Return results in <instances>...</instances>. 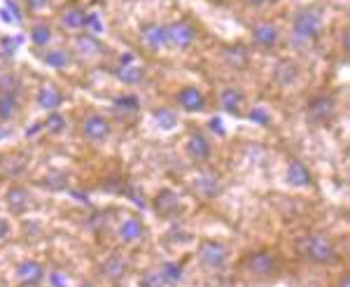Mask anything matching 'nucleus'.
Wrapping results in <instances>:
<instances>
[{
  "instance_id": "nucleus-1",
  "label": "nucleus",
  "mask_w": 350,
  "mask_h": 287,
  "mask_svg": "<svg viewBox=\"0 0 350 287\" xmlns=\"http://www.w3.org/2000/svg\"><path fill=\"white\" fill-rule=\"evenodd\" d=\"M297 252L301 260H306L315 266H327V264H334L338 252L334 241L329 238L327 234H306L297 241Z\"/></svg>"
},
{
  "instance_id": "nucleus-2",
  "label": "nucleus",
  "mask_w": 350,
  "mask_h": 287,
  "mask_svg": "<svg viewBox=\"0 0 350 287\" xmlns=\"http://www.w3.org/2000/svg\"><path fill=\"white\" fill-rule=\"evenodd\" d=\"M323 33V14H320L318 8H301L295 14V21H292V38L299 44H310L315 42Z\"/></svg>"
},
{
  "instance_id": "nucleus-3",
  "label": "nucleus",
  "mask_w": 350,
  "mask_h": 287,
  "mask_svg": "<svg viewBox=\"0 0 350 287\" xmlns=\"http://www.w3.org/2000/svg\"><path fill=\"white\" fill-rule=\"evenodd\" d=\"M243 271L255 280H271L280 271V260L275 252L262 247V250H255L243 257Z\"/></svg>"
},
{
  "instance_id": "nucleus-4",
  "label": "nucleus",
  "mask_w": 350,
  "mask_h": 287,
  "mask_svg": "<svg viewBox=\"0 0 350 287\" xmlns=\"http://www.w3.org/2000/svg\"><path fill=\"white\" fill-rule=\"evenodd\" d=\"M21 82L19 77L8 72V75L0 77V122H12L19 117L21 112Z\"/></svg>"
},
{
  "instance_id": "nucleus-5",
  "label": "nucleus",
  "mask_w": 350,
  "mask_h": 287,
  "mask_svg": "<svg viewBox=\"0 0 350 287\" xmlns=\"http://www.w3.org/2000/svg\"><path fill=\"white\" fill-rule=\"evenodd\" d=\"M196 257L208 271H222L229 262V247L217 238H203L196 247Z\"/></svg>"
},
{
  "instance_id": "nucleus-6",
  "label": "nucleus",
  "mask_w": 350,
  "mask_h": 287,
  "mask_svg": "<svg viewBox=\"0 0 350 287\" xmlns=\"http://www.w3.org/2000/svg\"><path fill=\"white\" fill-rule=\"evenodd\" d=\"M82 138L89 140V143H105L112 133V124L105 115L100 112H89L87 117L82 120Z\"/></svg>"
},
{
  "instance_id": "nucleus-7",
  "label": "nucleus",
  "mask_w": 350,
  "mask_h": 287,
  "mask_svg": "<svg viewBox=\"0 0 350 287\" xmlns=\"http://www.w3.org/2000/svg\"><path fill=\"white\" fill-rule=\"evenodd\" d=\"M14 278L21 287H40L47 278V271L40 262L36 260H24L14 266Z\"/></svg>"
},
{
  "instance_id": "nucleus-8",
  "label": "nucleus",
  "mask_w": 350,
  "mask_h": 287,
  "mask_svg": "<svg viewBox=\"0 0 350 287\" xmlns=\"http://www.w3.org/2000/svg\"><path fill=\"white\" fill-rule=\"evenodd\" d=\"M166 33H168V47H175V49H187L196 40V28L194 24H189L187 19L168 24Z\"/></svg>"
},
{
  "instance_id": "nucleus-9",
  "label": "nucleus",
  "mask_w": 350,
  "mask_h": 287,
  "mask_svg": "<svg viewBox=\"0 0 350 287\" xmlns=\"http://www.w3.org/2000/svg\"><path fill=\"white\" fill-rule=\"evenodd\" d=\"M336 112V100L329 94H318L308 103V120L313 124H327Z\"/></svg>"
},
{
  "instance_id": "nucleus-10",
  "label": "nucleus",
  "mask_w": 350,
  "mask_h": 287,
  "mask_svg": "<svg viewBox=\"0 0 350 287\" xmlns=\"http://www.w3.org/2000/svg\"><path fill=\"white\" fill-rule=\"evenodd\" d=\"M129 260L120 252H115V255L105 257V262L100 264V278L108 280V283H122L124 278L129 275Z\"/></svg>"
},
{
  "instance_id": "nucleus-11",
  "label": "nucleus",
  "mask_w": 350,
  "mask_h": 287,
  "mask_svg": "<svg viewBox=\"0 0 350 287\" xmlns=\"http://www.w3.org/2000/svg\"><path fill=\"white\" fill-rule=\"evenodd\" d=\"M140 40L152 52H161L163 47H168L166 26L157 24V21H148V24H143V28H140Z\"/></svg>"
},
{
  "instance_id": "nucleus-12",
  "label": "nucleus",
  "mask_w": 350,
  "mask_h": 287,
  "mask_svg": "<svg viewBox=\"0 0 350 287\" xmlns=\"http://www.w3.org/2000/svg\"><path fill=\"white\" fill-rule=\"evenodd\" d=\"M250 36H252V42H255L257 47L273 49L275 44L280 42V28L275 24H271V21H257V24L252 26Z\"/></svg>"
},
{
  "instance_id": "nucleus-13",
  "label": "nucleus",
  "mask_w": 350,
  "mask_h": 287,
  "mask_svg": "<svg viewBox=\"0 0 350 287\" xmlns=\"http://www.w3.org/2000/svg\"><path fill=\"white\" fill-rule=\"evenodd\" d=\"M64 100H66V96L59 87H56V84L44 82L42 87L38 89L36 103H38V108L44 110V112H59V108L64 105Z\"/></svg>"
},
{
  "instance_id": "nucleus-14",
  "label": "nucleus",
  "mask_w": 350,
  "mask_h": 287,
  "mask_svg": "<svg viewBox=\"0 0 350 287\" xmlns=\"http://www.w3.org/2000/svg\"><path fill=\"white\" fill-rule=\"evenodd\" d=\"M217 103H219V108H222L224 112L239 117L243 112V108H245V94L241 92V87H231V84H229V87L219 89Z\"/></svg>"
},
{
  "instance_id": "nucleus-15",
  "label": "nucleus",
  "mask_w": 350,
  "mask_h": 287,
  "mask_svg": "<svg viewBox=\"0 0 350 287\" xmlns=\"http://www.w3.org/2000/svg\"><path fill=\"white\" fill-rule=\"evenodd\" d=\"M148 229H145V222L138 215H129L126 219H122L120 224V241L124 245H135L145 238Z\"/></svg>"
},
{
  "instance_id": "nucleus-16",
  "label": "nucleus",
  "mask_w": 350,
  "mask_h": 287,
  "mask_svg": "<svg viewBox=\"0 0 350 287\" xmlns=\"http://www.w3.org/2000/svg\"><path fill=\"white\" fill-rule=\"evenodd\" d=\"M115 75L120 77L124 84H138L145 77V68L135 61L133 54H124L120 59V66L115 68Z\"/></svg>"
},
{
  "instance_id": "nucleus-17",
  "label": "nucleus",
  "mask_w": 350,
  "mask_h": 287,
  "mask_svg": "<svg viewBox=\"0 0 350 287\" xmlns=\"http://www.w3.org/2000/svg\"><path fill=\"white\" fill-rule=\"evenodd\" d=\"M185 150H187L189 159L196 161V164H203V161H208V159H211V152H213L211 143H208V138L203 136L201 131H191L189 133L187 143H185Z\"/></svg>"
},
{
  "instance_id": "nucleus-18",
  "label": "nucleus",
  "mask_w": 350,
  "mask_h": 287,
  "mask_svg": "<svg viewBox=\"0 0 350 287\" xmlns=\"http://www.w3.org/2000/svg\"><path fill=\"white\" fill-rule=\"evenodd\" d=\"M31 194H28L26 187H21V184H12V187L8 189V194H5V206H8V210L12 213V215H24L28 213V208H31Z\"/></svg>"
},
{
  "instance_id": "nucleus-19",
  "label": "nucleus",
  "mask_w": 350,
  "mask_h": 287,
  "mask_svg": "<svg viewBox=\"0 0 350 287\" xmlns=\"http://www.w3.org/2000/svg\"><path fill=\"white\" fill-rule=\"evenodd\" d=\"M87 16L89 14L82 5L72 3V5H66V8L61 10L59 21H61V26L68 28V31H84V28H87Z\"/></svg>"
},
{
  "instance_id": "nucleus-20",
  "label": "nucleus",
  "mask_w": 350,
  "mask_h": 287,
  "mask_svg": "<svg viewBox=\"0 0 350 287\" xmlns=\"http://www.w3.org/2000/svg\"><path fill=\"white\" fill-rule=\"evenodd\" d=\"M178 105L183 108L185 112H203L206 110V96L199 87H183L175 96Z\"/></svg>"
},
{
  "instance_id": "nucleus-21",
  "label": "nucleus",
  "mask_w": 350,
  "mask_h": 287,
  "mask_svg": "<svg viewBox=\"0 0 350 287\" xmlns=\"http://www.w3.org/2000/svg\"><path fill=\"white\" fill-rule=\"evenodd\" d=\"M154 208H157V213H159L161 217H175L180 210H183L178 194H175L173 189H161L159 194H157V199H154Z\"/></svg>"
},
{
  "instance_id": "nucleus-22",
  "label": "nucleus",
  "mask_w": 350,
  "mask_h": 287,
  "mask_svg": "<svg viewBox=\"0 0 350 287\" xmlns=\"http://www.w3.org/2000/svg\"><path fill=\"white\" fill-rule=\"evenodd\" d=\"M287 182L292 187H310L313 184V176H310L308 166L299 159H290L287 164Z\"/></svg>"
},
{
  "instance_id": "nucleus-23",
  "label": "nucleus",
  "mask_w": 350,
  "mask_h": 287,
  "mask_svg": "<svg viewBox=\"0 0 350 287\" xmlns=\"http://www.w3.org/2000/svg\"><path fill=\"white\" fill-rule=\"evenodd\" d=\"M100 42L98 38L92 36V33H80V36L72 38V52L84 56V59H92V56L100 54Z\"/></svg>"
},
{
  "instance_id": "nucleus-24",
  "label": "nucleus",
  "mask_w": 350,
  "mask_h": 287,
  "mask_svg": "<svg viewBox=\"0 0 350 287\" xmlns=\"http://www.w3.org/2000/svg\"><path fill=\"white\" fill-rule=\"evenodd\" d=\"M196 191L203 196V199H215V196L222 191V184H219V178L213 176V173H199L194 180Z\"/></svg>"
},
{
  "instance_id": "nucleus-25",
  "label": "nucleus",
  "mask_w": 350,
  "mask_h": 287,
  "mask_svg": "<svg viewBox=\"0 0 350 287\" xmlns=\"http://www.w3.org/2000/svg\"><path fill=\"white\" fill-rule=\"evenodd\" d=\"M42 64L49 66L52 70H66L68 66H72V52H68L64 47L47 49V52L42 54Z\"/></svg>"
},
{
  "instance_id": "nucleus-26",
  "label": "nucleus",
  "mask_w": 350,
  "mask_h": 287,
  "mask_svg": "<svg viewBox=\"0 0 350 287\" xmlns=\"http://www.w3.org/2000/svg\"><path fill=\"white\" fill-rule=\"evenodd\" d=\"M157 273L161 275L163 285L166 287H175L183 280V264L178 262H163L159 269H157Z\"/></svg>"
},
{
  "instance_id": "nucleus-27",
  "label": "nucleus",
  "mask_w": 350,
  "mask_h": 287,
  "mask_svg": "<svg viewBox=\"0 0 350 287\" xmlns=\"http://www.w3.org/2000/svg\"><path fill=\"white\" fill-rule=\"evenodd\" d=\"M31 42L36 44V47H47L49 42H52L54 38V31L49 24H44V21H36V24H31Z\"/></svg>"
},
{
  "instance_id": "nucleus-28",
  "label": "nucleus",
  "mask_w": 350,
  "mask_h": 287,
  "mask_svg": "<svg viewBox=\"0 0 350 287\" xmlns=\"http://www.w3.org/2000/svg\"><path fill=\"white\" fill-rule=\"evenodd\" d=\"M222 56H224V61H227L231 68H236V70H243L247 66V61H250V56H247V52H245V47H243V44L227 47L222 52Z\"/></svg>"
},
{
  "instance_id": "nucleus-29",
  "label": "nucleus",
  "mask_w": 350,
  "mask_h": 287,
  "mask_svg": "<svg viewBox=\"0 0 350 287\" xmlns=\"http://www.w3.org/2000/svg\"><path fill=\"white\" fill-rule=\"evenodd\" d=\"M115 110L120 112V115H135V112L140 110V100H138V96H133V94H124V96H117L115 98Z\"/></svg>"
},
{
  "instance_id": "nucleus-30",
  "label": "nucleus",
  "mask_w": 350,
  "mask_h": 287,
  "mask_svg": "<svg viewBox=\"0 0 350 287\" xmlns=\"http://www.w3.org/2000/svg\"><path fill=\"white\" fill-rule=\"evenodd\" d=\"M154 122H157V126L163 128V131H171V128H175V124H178V115L168 108H161L154 112Z\"/></svg>"
},
{
  "instance_id": "nucleus-31",
  "label": "nucleus",
  "mask_w": 350,
  "mask_h": 287,
  "mask_svg": "<svg viewBox=\"0 0 350 287\" xmlns=\"http://www.w3.org/2000/svg\"><path fill=\"white\" fill-rule=\"evenodd\" d=\"M44 280H49V285L52 287H68L70 285V273L64 271V269H52Z\"/></svg>"
},
{
  "instance_id": "nucleus-32",
  "label": "nucleus",
  "mask_w": 350,
  "mask_h": 287,
  "mask_svg": "<svg viewBox=\"0 0 350 287\" xmlns=\"http://www.w3.org/2000/svg\"><path fill=\"white\" fill-rule=\"evenodd\" d=\"M44 128H47L49 133H61L66 128V117L59 115V112H49L47 122H44Z\"/></svg>"
},
{
  "instance_id": "nucleus-33",
  "label": "nucleus",
  "mask_w": 350,
  "mask_h": 287,
  "mask_svg": "<svg viewBox=\"0 0 350 287\" xmlns=\"http://www.w3.org/2000/svg\"><path fill=\"white\" fill-rule=\"evenodd\" d=\"M250 120L255 122V124H259V126H269V124H271V115H269L267 108L257 105V108L250 110Z\"/></svg>"
},
{
  "instance_id": "nucleus-34",
  "label": "nucleus",
  "mask_w": 350,
  "mask_h": 287,
  "mask_svg": "<svg viewBox=\"0 0 350 287\" xmlns=\"http://www.w3.org/2000/svg\"><path fill=\"white\" fill-rule=\"evenodd\" d=\"M138 285L140 287H166V285H163V280H161V275L157 271H148L145 275H140Z\"/></svg>"
},
{
  "instance_id": "nucleus-35",
  "label": "nucleus",
  "mask_w": 350,
  "mask_h": 287,
  "mask_svg": "<svg viewBox=\"0 0 350 287\" xmlns=\"http://www.w3.org/2000/svg\"><path fill=\"white\" fill-rule=\"evenodd\" d=\"M24 3L31 12H40V10H44L49 5V0H24Z\"/></svg>"
},
{
  "instance_id": "nucleus-36",
  "label": "nucleus",
  "mask_w": 350,
  "mask_h": 287,
  "mask_svg": "<svg viewBox=\"0 0 350 287\" xmlns=\"http://www.w3.org/2000/svg\"><path fill=\"white\" fill-rule=\"evenodd\" d=\"M10 232H12V227H10V222H8V219H5L3 215H0V241L8 238Z\"/></svg>"
},
{
  "instance_id": "nucleus-37",
  "label": "nucleus",
  "mask_w": 350,
  "mask_h": 287,
  "mask_svg": "<svg viewBox=\"0 0 350 287\" xmlns=\"http://www.w3.org/2000/svg\"><path fill=\"white\" fill-rule=\"evenodd\" d=\"M334 287H350V275H348V273L338 275V280L334 283Z\"/></svg>"
},
{
  "instance_id": "nucleus-38",
  "label": "nucleus",
  "mask_w": 350,
  "mask_h": 287,
  "mask_svg": "<svg viewBox=\"0 0 350 287\" xmlns=\"http://www.w3.org/2000/svg\"><path fill=\"white\" fill-rule=\"evenodd\" d=\"M243 3H245L247 8H262V5L271 3V0H243Z\"/></svg>"
},
{
  "instance_id": "nucleus-39",
  "label": "nucleus",
  "mask_w": 350,
  "mask_h": 287,
  "mask_svg": "<svg viewBox=\"0 0 350 287\" xmlns=\"http://www.w3.org/2000/svg\"><path fill=\"white\" fill-rule=\"evenodd\" d=\"M3 47L8 49V52H5V54H14L16 42H12V40H10V38H5V40H3Z\"/></svg>"
},
{
  "instance_id": "nucleus-40",
  "label": "nucleus",
  "mask_w": 350,
  "mask_h": 287,
  "mask_svg": "<svg viewBox=\"0 0 350 287\" xmlns=\"http://www.w3.org/2000/svg\"><path fill=\"white\" fill-rule=\"evenodd\" d=\"M343 52H350V36H348V31H343Z\"/></svg>"
},
{
  "instance_id": "nucleus-41",
  "label": "nucleus",
  "mask_w": 350,
  "mask_h": 287,
  "mask_svg": "<svg viewBox=\"0 0 350 287\" xmlns=\"http://www.w3.org/2000/svg\"><path fill=\"white\" fill-rule=\"evenodd\" d=\"M80 287H98V285H94V283H82Z\"/></svg>"
}]
</instances>
